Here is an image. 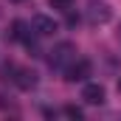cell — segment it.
<instances>
[{"instance_id":"cell-6","label":"cell","mask_w":121,"mask_h":121,"mask_svg":"<svg viewBox=\"0 0 121 121\" xmlns=\"http://www.w3.org/2000/svg\"><path fill=\"white\" fill-rule=\"evenodd\" d=\"M9 39H14V42H26L28 48H34V39H31L28 23H23V20H14V23H11V31H9Z\"/></svg>"},{"instance_id":"cell-10","label":"cell","mask_w":121,"mask_h":121,"mask_svg":"<svg viewBox=\"0 0 121 121\" xmlns=\"http://www.w3.org/2000/svg\"><path fill=\"white\" fill-rule=\"evenodd\" d=\"M11 3H23V0H11Z\"/></svg>"},{"instance_id":"cell-7","label":"cell","mask_w":121,"mask_h":121,"mask_svg":"<svg viewBox=\"0 0 121 121\" xmlns=\"http://www.w3.org/2000/svg\"><path fill=\"white\" fill-rule=\"evenodd\" d=\"M104 87L101 85H96V82H90V85H85L82 87V99L87 101V104H104Z\"/></svg>"},{"instance_id":"cell-4","label":"cell","mask_w":121,"mask_h":121,"mask_svg":"<svg viewBox=\"0 0 121 121\" xmlns=\"http://www.w3.org/2000/svg\"><path fill=\"white\" fill-rule=\"evenodd\" d=\"M31 28H34L37 37H54V34H56V20L48 17V14H37V17L31 20Z\"/></svg>"},{"instance_id":"cell-1","label":"cell","mask_w":121,"mask_h":121,"mask_svg":"<svg viewBox=\"0 0 121 121\" xmlns=\"http://www.w3.org/2000/svg\"><path fill=\"white\" fill-rule=\"evenodd\" d=\"M76 59V48H73V42H59V45H54V51H51V68H68L70 62Z\"/></svg>"},{"instance_id":"cell-2","label":"cell","mask_w":121,"mask_h":121,"mask_svg":"<svg viewBox=\"0 0 121 121\" xmlns=\"http://www.w3.org/2000/svg\"><path fill=\"white\" fill-rule=\"evenodd\" d=\"M110 17H113V9L104 0H93L87 6V23L90 26H104V23H110Z\"/></svg>"},{"instance_id":"cell-5","label":"cell","mask_w":121,"mask_h":121,"mask_svg":"<svg viewBox=\"0 0 121 121\" xmlns=\"http://www.w3.org/2000/svg\"><path fill=\"white\" fill-rule=\"evenodd\" d=\"M11 82H14L20 90H34V87H37V73H34L31 68H17Z\"/></svg>"},{"instance_id":"cell-3","label":"cell","mask_w":121,"mask_h":121,"mask_svg":"<svg viewBox=\"0 0 121 121\" xmlns=\"http://www.w3.org/2000/svg\"><path fill=\"white\" fill-rule=\"evenodd\" d=\"M90 76V62L87 59H73L68 65V70H65V79L68 82H85Z\"/></svg>"},{"instance_id":"cell-9","label":"cell","mask_w":121,"mask_h":121,"mask_svg":"<svg viewBox=\"0 0 121 121\" xmlns=\"http://www.w3.org/2000/svg\"><path fill=\"white\" fill-rule=\"evenodd\" d=\"M62 113H65L68 118H82V110H79V107H73V104H68V107H65Z\"/></svg>"},{"instance_id":"cell-11","label":"cell","mask_w":121,"mask_h":121,"mask_svg":"<svg viewBox=\"0 0 121 121\" xmlns=\"http://www.w3.org/2000/svg\"><path fill=\"white\" fill-rule=\"evenodd\" d=\"M118 90H121V82H118Z\"/></svg>"},{"instance_id":"cell-8","label":"cell","mask_w":121,"mask_h":121,"mask_svg":"<svg viewBox=\"0 0 121 121\" xmlns=\"http://www.w3.org/2000/svg\"><path fill=\"white\" fill-rule=\"evenodd\" d=\"M48 3H51L54 9H59V11H68V9L73 6V0H48Z\"/></svg>"}]
</instances>
